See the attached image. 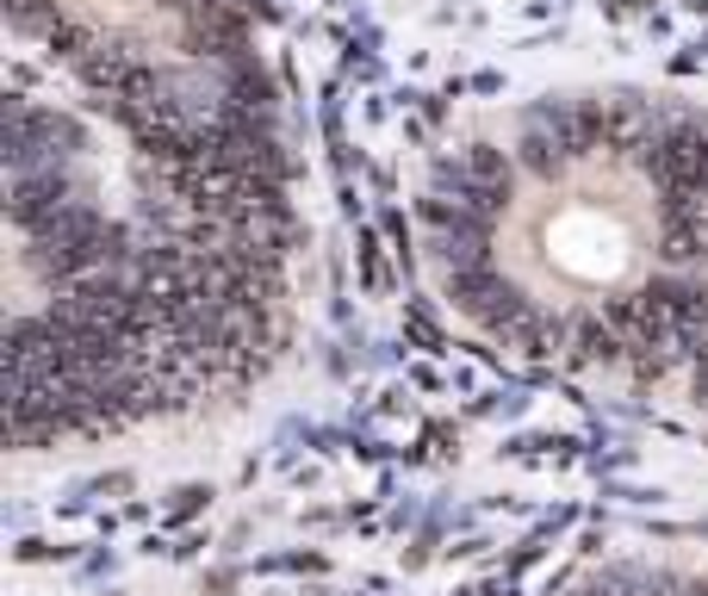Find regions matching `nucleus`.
Listing matches in <instances>:
<instances>
[{
    "label": "nucleus",
    "instance_id": "nucleus-2",
    "mask_svg": "<svg viewBox=\"0 0 708 596\" xmlns=\"http://www.w3.org/2000/svg\"><path fill=\"white\" fill-rule=\"evenodd\" d=\"M466 305L559 354H622L708 305V125L652 106L547 113L448 199Z\"/></svg>",
    "mask_w": 708,
    "mask_h": 596
},
{
    "label": "nucleus",
    "instance_id": "nucleus-1",
    "mask_svg": "<svg viewBox=\"0 0 708 596\" xmlns=\"http://www.w3.org/2000/svg\"><path fill=\"white\" fill-rule=\"evenodd\" d=\"M274 268L249 69L211 0H13V299L32 361H181Z\"/></svg>",
    "mask_w": 708,
    "mask_h": 596
}]
</instances>
